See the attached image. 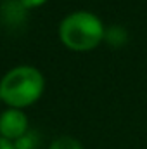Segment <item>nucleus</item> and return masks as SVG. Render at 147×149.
I'll list each match as a JSON object with an SVG mask.
<instances>
[{
	"label": "nucleus",
	"instance_id": "nucleus-1",
	"mask_svg": "<svg viewBox=\"0 0 147 149\" xmlns=\"http://www.w3.org/2000/svg\"><path fill=\"white\" fill-rule=\"evenodd\" d=\"M45 88V78L35 66L21 64L2 76L0 94L2 101L9 108H28L42 97Z\"/></svg>",
	"mask_w": 147,
	"mask_h": 149
},
{
	"label": "nucleus",
	"instance_id": "nucleus-2",
	"mask_svg": "<svg viewBox=\"0 0 147 149\" xmlns=\"http://www.w3.org/2000/svg\"><path fill=\"white\" fill-rule=\"evenodd\" d=\"M106 37L102 21L88 10H74L59 24V40L64 47L74 52H87L95 49Z\"/></svg>",
	"mask_w": 147,
	"mask_h": 149
},
{
	"label": "nucleus",
	"instance_id": "nucleus-3",
	"mask_svg": "<svg viewBox=\"0 0 147 149\" xmlns=\"http://www.w3.org/2000/svg\"><path fill=\"white\" fill-rule=\"evenodd\" d=\"M28 132V116L23 109L9 108L0 114V135L7 141H17Z\"/></svg>",
	"mask_w": 147,
	"mask_h": 149
},
{
	"label": "nucleus",
	"instance_id": "nucleus-4",
	"mask_svg": "<svg viewBox=\"0 0 147 149\" xmlns=\"http://www.w3.org/2000/svg\"><path fill=\"white\" fill-rule=\"evenodd\" d=\"M28 9L21 3V0H3L0 3V19L5 26L19 28L26 23Z\"/></svg>",
	"mask_w": 147,
	"mask_h": 149
},
{
	"label": "nucleus",
	"instance_id": "nucleus-5",
	"mask_svg": "<svg viewBox=\"0 0 147 149\" xmlns=\"http://www.w3.org/2000/svg\"><path fill=\"white\" fill-rule=\"evenodd\" d=\"M49 149H83V146L74 139V137H69V135H62V137H57Z\"/></svg>",
	"mask_w": 147,
	"mask_h": 149
},
{
	"label": "nucleus",
	"instance_id": "nucleus-6",
	"mask_svg": "<svg viewBox=\"0 0 147 149\" xmlns=\"http://www.w3.org/2000/svg\"><path fill=\"white\" fill-rule=\"evenodd\" d=\"M35 146H37V135L33 132H30V130L23 137L14 141V148L16 149H35Z\"/></svg>",
	"mask_w": 147,
	"mask_h": 149
},
{
	"label": "nucleus",
	"instance_id": "nucleus-7",
	"mask_svg": "<svg viewBox=\"0 0 147 149\" xmlns=\"http://www.w3.org/2000/svg\"><path fill=\"white\" fill-rule=\"evenodd\" d=\"M47 0H21V3L30 10V9H37V7H42Z\"/></svg>",
	"mask_w": 147,
	"mask_h": 149
},
{
	"label": "nucleus",
	"instance_id": "nucleus-8",
	"mask_svg": "<svg viewBox=\"0 0 147 149\" xmlns=\"http://www.w3.org/2000/svg\"><path fill=\"white\" fill-rule=\"evenodd\" d=\"M0 149H16L14 148V142L12 141H7L0 135Z\"/></svg>",
	"mask_w": 147,
	"mask_h": 149
},
{
	"label": "nucleus",
	"instance_id": "nucleus-9",
	"mask_svg": "<svg viewBox=\"0 0 147 149\" xmlns=\"http://www.w3.org/2000/svg\"><path fill=\"white\" fill-rule=\"evenodd\" d=\"M0 102H3V101H2V94H0Z\"/></svg>",
	"mask_w": 147,
	"mask_h": 149
}]
</instances>
